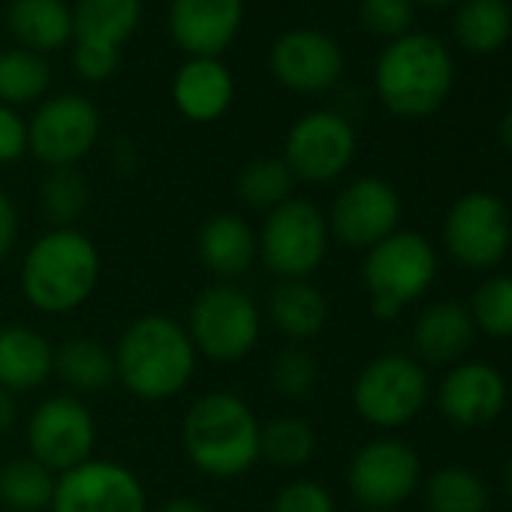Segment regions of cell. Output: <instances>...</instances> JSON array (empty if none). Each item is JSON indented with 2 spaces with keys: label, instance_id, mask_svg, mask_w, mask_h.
I'll return each instance as SVG.
<instances>
[{
  "label": "cell",
  "instance_id": "obj_1",
  "mask_svg": "<svg viewBox=\"0 0 512 512\" xmlns=\"http://www.w3.org/2000/svg\"><path fill=\"white\" fill-rule=\"evenodd\" d=\"M115 380L139 401H169L196 374V347L181 323L163 314L136 317L118 338Z\"/></svg>",
  "mask_w": 512,
  "mask_h": 512
},
{
  "label": "cell",
  "instance_id": "obj_2",
  "mask_svg": "<svg viewBox=\"0 0 512 512\" xmlns=\"http://www.w3.org/2000/svg\"><path fill=\"white\" fill-rule=\"evenodd\" d=\"M22 296L40 314L79 311L100 284V250L79 226L43 232L25 253Z\"/></svg>",
  "mask_w": 512,
  "mask_h": 512
},
{
  "label": "cell",
  "instance_id": "obj_3",
  "mask_svg": "<svg viewBox=\"0 0 512 512\" xmlns=\"http://www.w3.org/2000/svg\"><path fill=\"white\" fill-rule=\"evenodd\" d=\"M260 428L253 407L235 392L199 395L181 425L190 464L214 479H235L260 461Z\"/></svg>",
  "mask_w": 512,
  "mask_h": 512
},
{
  "label": "cell",
  "instance_id": "obj_4",
  "mask_svg": "<svg viewBox=\"0 0 512 512\" xmlns=\"http://www.w3.org/2000/svg\"><path fill=\"white\" fill-rule=\"evenodd\" d=\"M455 61L434 34H404L377 58L374 91L386 112L404 121L434 115L452 94Z\"/></svg>",
  "mask_w": 512,
  "mask_h": 512
},
{
  "label": "cell",
  "instance_id": "obj_5",
  "mask_svg": "<svg viewBox=\"0 0 512 512\" xmlns=\"http://www.w3.org/2000/svg\"><path fill=\"white\" fill-rule=\"evenodd\" d=\"M437 269L440 260L434 244L410 229H398L365 250L362 281L371 296V314L377 320H395L431 290Z\"/></svg>",
  "mask_w": 512,
  "mask_h": 512
},
{
  "label": "cell",
  "instance_id": "obj_6",
  "mask_svg": "<svg viewBox=\"0 0 512 512\" xmlns=\"http://www.w3.org/2000/svg\"><path fill=\"white\" fill-rule=\"evenodd\" d=\"M184 329L196 347V356L232 365L247 359L260 344L263 311L238 284L214 281L190 302Z\"/></svg>",
  "mask_w": 512,
  "mask_h": 512
},
{
  "label": "cell",
  "instance_id": "obj_7",
  "mask_svg": "<svg viewBox=\"0 0 512 512\" xmlns=\"http://www.w3.org/2000/svg\"><path fill=\"white\" fill-rule=\"evenodd\" d=\"M329 220L308 199L272 208L256 232V260L278 281H308L329 253Z\"/></svg>",
  "mask_w": 512,
  "mask_h": 512
},
{
  "label": "cell",
  "instance_id": "obj_8",
  "mask_svg": "<svg viewBox=\"0 0 512 512\" xmlns=\"http://www.w3.org/2000/svg\"><path fill=\"white\" fill-rule=\"evenodd\" d=\"M428 374L419 359L386 353L371 359L353 383V407L362 422L392 431L413 422L428 401Z\"/></svg>",
  "mask_w": 512,
  "mask_h": 512
},
{
  "label": "cell",
  "instance_id": "obj_9",
  "mask_svg": "<svg viewBox=\"0 0 512 512\" xmlns=\"http://www.w3.org/2000/svg\"><path fill=\"white\" fill-rule=\"evenodd\" d=\"M440 238L461 269L488 272L506 260L512 247V214L494 193L470 190L449 205Z\"/></svg>",
  "mask_w": 512,
  "mask_h": 512
},
{
  "label": "cell",
  "instance_id": "obj_10",
  "mask_svg": "<svg viewBox=\"0 0 512 512\" xmlns=\"http://www.w3.org/2000/svg\"><path fill=\"white\" fill-rule=\"evenodd\" d=\"M97 419L79 395H49L28 419V455L55 476L94 458Z\"/></svg>",
  "mask_w": 512,
  "mask_h": 512
},
{
  "label": "cell",
  "instance_id": "obj_11",
  "mask_svg": "<svg viewBox=\"0 0 512 512\" xmlns=\"http://www.w3.org/2000/svg\"><path fill=\"white\" fill-rule=\"evenodd\" d=\"M422 485L419 452L398 437H377L356 449L347 488L365 509H395Z\"/></svg>",
  "mask_w": 512,
  "mask_h": 512
},
{
  "label": "cell",
  "instance_id": "obj_12",
  "mask_svg": "<svg viewBox=\"0 0 512 512\" xmlns=\"http://www.w3.org/2000/svg\"><path fill=\"white\" fill-rule=\"evenodd\" d=\"M356 157L353 124L332 109H317L302 115L284 142V163L296 181L329 184L341 178Z\"/></svg>",
  "mask_w": 512,
  "mask_h": 512
},
{
  "label": "cell",
  "instance_id": "obj_13",
  "mask_svg": "<svg viewBox=\"0 0 512 512\" xmlns=\"http://www.w3.org/2000/svg\"><path fill=\"white\" fill-rule=\"evenodd\" d=\"M100 139V112L82 94L49 97L28 124V151L49 169L79 166Z\"/></svg>",
  "mask_w": 512,
  "mask_h": 512
},
{
  "label": "cell",
  "instance_id": "obj_14",
  "mask_svg": "<svg viewBox=\"0 0 512 512\" xmlns=\"http://www.w3.org/2000/svg\"><path fill=\"white\" fill-rule=\"evenodd\" d=\"M52 512H148L139 476L109 458H91L58 476Z\"/></svg>",
  "mask_w": 512,
  "mask_h": 512
},
{
  "label": "cell",
  "instance_id": "obj_15",
  "mask_svg": "<svg viewBox=\"0 0 512 512\" xmlns=\"http://www.w3.org/2000/svg\"><path fill=\"white\" fill-rule=\"evenodd\" d=\"M326 220L332 238H338L344 247L371 250L374 244L398 232L401 196L389 181L377 175H362L335 196Z\"/></svg>",
  "mask_w": 512,
  "mask_h": 512
},
{
  "label": "cell",
  "instance_id": "obj_16",
  "mask_svg": "<svg viewBox=\"0 0 512 512\" xmlns=\"http://www.w3.org/2000/svg\"><path fill=\"white\" fill-rule=\"evenodd\" d=\"M269 67L275 79L293 94H326L344 76L341 46L314 28H296L275 40L269 52Z\"/></svg>",
  "mask_w": 512,
  "mask_h": 512
},
{
  "label": "cell",
  "instance_id": "obj_17",
  "mask_svg": "<svg viewBox=\"0 0 512 512\" xmlns=\"http://www.w3.org/2000/svg\"><path fill=\"white\" fill-rule=\"evenodd\" d=\"M509 398L506 377L482 359L455 362L437 386V407L443 419L458 428H482L494 422Z\"/></svg>",
  "mask_w": 512,
  "mask_h": 512
},
{
  "label": "cell",
  "instance_id": "obj_18",
  "mask_svg": "<svg viewBox=\"0 0 512 512\" xmlns=\"http://www.w3.org/2000/svg\"><path fill=\"white\" fill-rule=\"evenodd\" d=\"M244 25V0H172L169 34L190 58H220Z\"/></svg>",
  "mask_w": 512,
  "mask_h": 512
},
{
  "label": "cell",
  "instance_id": "obj_19",
  "mask_svg": "<svg viewBox=\"0 0 512 512\" xmlns=\"http://www.w3.org/2000/svg\"><path fill=\"white\" fill-rule=\"evenodd\" d=\"M196 250L214 281L235 284L256 263V232L241 214L220 211L199 226Z\"/></svg>",
  "mask_w": 512,
  "mask_h": 512
},
{
  "label": "cell",
  "instance_id": "obj_20",
  "mask_svg": "<svg viewBox=\"0 0 512 512\" xmlns=\"http://www.w3.org/2000/svg\"><path fill=\"white\" fill-rule=\"evenodd\" d=\"M235 82L220 58H190L172 79V100L187 121L211 124L232 106Z\"/></svg>",
  "mask_w": 512,
  "mask_h": 512
},
{
  "label": "cell",
  "instance_id": "obj_21",
  "mask_svg": "<svg viewBox=\"0 0 512 512\" xmlns=\"http://www.w3.org/2000/svg\"><path fill=\"white\" fill-rule=\"evenodd\" d=\"M476 338L473 317L461 302H434L413 323V350L425 365H455Z\"/></svg>",
  "mask_w": 512,
  "mask_h": 512
},
{
  "label": "cell",
  "instance_id": "obj_22",
  "mask_svg": "<svg viewBox=\"0 0 512 512\" xmlns=\"http://www.w3.org/2000/svg\"><path fill=\"white\" fill-rule=\"evenodd\" d=\"M55 374V347L31 326L0 329V389L10 395L37 392Z\"/></svg>",
  "mask_w": 512,
  "mask_h": 512
},
{
  "label": "cell",
  "instance_id": "obj_23",
  "mask_svg": "<svg viewBox=\"0 0 512 512\" xmlns=\"http://www.w3.org/2000/svg\"><path fill=\"white\" fill-rule=\"evenodd\" d=\"M266 311L269 323L293 344L317 338L329 323V302L311 281H278Z\"/></svg>",
  "mask_w": 512,
  "mask_h": 512
},
{
  "label": "cell",
  "instance_id": "obj_24",
  "mask_svg": "<svg viewBox=\"0 0 512 512\" xmlns=\"http://www.w3.org/2000/svg\"><path fill=\"white\" fill-rule=\"evenodd\" d=\"M7 25L19 46L37 55L58 52L73 40V10L64 0H13Z\"/></svg>",
  "mask_w": 512,
  "mask_h": 512
},
{
  "label": "cell",
  "instance_id": "obj_25",
  "mask_svg": "<svg viewBox=\"0 0 512 512\" xmlns=\"http://www.w3.org/2000/svg\"><path fill=\"white\" fill-rule=\"evenodd\" d=\"M55 377L79 398L103 392L115 383V356L88 335L67 338L55 347Z\"/></svg>",
  "mask_w": 512,
  "mask_h": 512
},
{
  "label": "cell",
  "instance_id": "obj_26",
  "mask_svg": "<svg viewBox=\"0 0 512 512\" xmlns=\"http://www.w3.org/2000/svg\"><path fill=\"white\" fill-rule=\"evenodd\" d=\"M452 34L473 55H494L512 37V7L506 0H458Z\"/></svg>",
  "mask_w": 512,
  "mask_h": 512
},
{
  "label": "cell",
  "instance_id": "obj_27",
  "mask_svg": "<svg viewBox=\"0 0 512 512\" xmlns=\"http://www.w3.org/2000/svg\"><path fill=\"white\" fill-rule=\"evenodd\" d=\"M142 19V0H79L73 10V37L121 49Z\"/></svg>",
  "mask_w": 512,
  "mask_h": 512
},
{
  "label": "cell",
  "instance_id": "obj_28",
  "mask_svg": "<svg viewBox=\"0 0 512 512\" xmlns=\"http://www.w3.org/2000/svg\"><path fill=\"white\" fill-rule=\"evenodd\" d=\"M58 476L31 455L10 458L0 467V503L10 512H46L55 497Z\"/></svg>",
  "mask_w": 512,
  "mask_h": 512
},
{
  "label": "cell",
  "instance_id": "obj_29",
  "mask_svg": "<svg viewBox=\"0 0 512 512\" xmlns=\"http://www.w3.org/2000/svg\"><path fill=\"white\" fill-rule=\"evenodd\" d=\"M52 88V64L46 55L31 49H10L0 52V103L4 106H28L49 94Z\"/></svg>",
  "mask_w": 512,
  "mask_h": 512
},
{
  "label": "cell",
  "instance_id": "obj_30",
  "mask_svg": "<svg viewBox=\"0 0 512 512\" xmlns=\"http://www.w3.org/2000/svg\"><path fill=\"white\" fill-rule=\"evenodd\" d=\"M317 452V431L302 416H278L260 428V461L278 470L305 467Z\"/></svg>",
  "mask_w": 512,
  "mask_h": 512
},
{
  "label": "cell",
  "instance_id": "obj_31",
  "mask_svg": "<svg viewBox=\"0 0 512 512\" xmlns=\"http://www.w3.org/2000/svg\"><path fill=\"white\" fill-rule=\"evenodd\" d=\"M428 512H488L491 494L479 473L467 467H440L425 482Z\"/></svg>",
  "mask_w": 512,
  "mask_h": 512
},
{
  "label": "cell",
  "instance_id": "obj_32",
  "mask_svg": "<svg viewBox=\"0 0 512 512\" xmlns=\"http://www.w3.org/2000/svg\"><path fill=\"white\" fill-rule=\"evenodd\" d=\"M293 187H296V178L290 166L284 163V157H256L235 178L238 199L266 214L284 205L287 199H293Z\"/></svg>",
  "mask_w": 512,
  "mask_h": 512
},
{
  "label": "cell",
  "instance_id": "obj_33",
  "mask_svg": "<svg viewBox=\"0 0 512 512\" xmlns=\"http://www.w3.org/2000/svg\"><path fill=\"white\" fill-rule=\"evenodd\" d=\"M88 199H91V187L79 172V166L49 169L40 184V208L43 217L52 223V229L76 226V220L88 208Z\"/></svg>",
  "mask_w": 512,
  "mask_h": 512
},
{
  "label": "cell",
  "instance_id": "obj_34",
  "mask_svg": "<svg viewBox=\"0 0 512 512\" xmlns=\"http://www.w3.org/2000/svg\"><path fill=\"white\" fill-rule=\"evenodd\" d=\"M476 332L506 341L512 338V275L485 278L467 305Z\"/></svg>",
  "mask_w": 512,
  "mask_h": 512
},
{
  "label": "cell",
  "instance_id": "obj_35",
  "mask_svg": "<svg viewBox=\"0 0 512 512\" xmlns=\"http://www.w3.org/2000/svg\"><path fill=\"white\" fill-rule=\"evenodd\" d=\"M317 377H320L317 359L302 344L284 347L272 362V386L287 401H305L314 392Z\"/></svg>",
  "mask_w": 512,
  "mask_h": 512
},
{
  "label": "cell",
  "instance_id": "obj_36",
  "mask_svg": "<svg viewBox=\"0 0 512 512\" xmlns=\"http://www.w3.org/2000/svg\"><path fill=\"white\" fill-rule=\"evenodd\" d=\"M359 19L365 31H371L380 40H398L410 34L413 25V0H362Z\"/></svg>",
  "mask_w": 512,
  "mask_h": 512
},
{
  "label": "cell",
  "instance_id": "obj_37",
  "mask_svg": "<svg viewBox=\"0 0 512 512\" xmlns=\"http://www.w3.org/2000/svg\"><path fill=\"white\" fill-rule=\"evenodd\" d=\"M272 512H338V509L326 485L314 479H293L275 494Z\"/></svg>",
  "mask_w": 512,
  "mask_h": 512
},
{
  "label": "cell",
  "instance_id": "obj_38",
  "mask_svg": "<svg viewBox=\"0 0 512 512\" xmlns=\"http://www.w3.org/2000/svg\"><path fill=\"white\" fill-rule=\"evenodd\" d=\"M118 58H121V49H115V46L76 40V49H73V70H76L85 82H106V79L115 76Z\"/></svg>",
  "mask_w": 512,
  "mask_h": 512
},
{
  "label": "cell",
  "instance_id": "obj_39",
  "mask_svg": "<svg viewBox=\"0 0 512 512\" xmlns=\"http://www.w3.org/2000/svg\"><path fill=\"white\" fill-rule=\"evenodd\" d=\"M28 154V121L13 109L0 103V166L16 163Z\"/></svg>",
  "mask_w": 512,
  "mask_h": 512
},
{
  "label": "cell",
  "instance_id": "obj_40",
  "mask_svg": "<svg viewBox=\"0 0 512 512\" xmlns=\"http://www.w3.org/2000/svg\"><path fill=\"white\" fill-rule=\"evenodd\" d=\"M16 238H19V211L16 202L0 190V263L13 253Z\"/></svg>",
  "mask_w": 512,
  "mask_h": 512
},
{
  "label": "cell",
  "instance_id": "obj_41",
  "mask_svg": "<svg viewBox=\"0 0 512 512\" xmlns=\"http://www.w3.org/2000/svg\"><path fill=\"white\" fill-rule=\"evenodd\" d=\"M19 419V404L16 395H10L7 389H0V434H7Z\"/></svg>",
  "mask_w": 512,
  "mask_h": 512
},
{
  "label": "cell",
  "instance_id": "obj_42",
  "mask_svg": "<svg viewBox=\"0 0 512 512\" xmlns=\"http://www.w3.org/2000/svg\"><path fill=\"white\" fill-rule=\"evenodd\" d=\"M157 512H208L205 503H199L196 497H172L166 500Z\"/></svg>",
  "mask_w": 512,
  "mask_h": 512
},
{
  "label": "cell",
  "instance_id": "obj_43",
  "mask_svg": "<svg viewBox=\"0 0 512 512\" xmlns=\"http://www.w3.org/2000/svg\"><path fill=\"white\" fill-rule=\"evenodd\" d=\"M497 136H500V145L512 154V106L503 112L500 118V127H497Z\"/></svg>",
  "mask_w": 512,
  "mask_h": 512
},
{
  "label": "cell",
  "instance_id": "obj_44",
  "mask_svg": "<svg viewBox=\"0 0 512 512\" xmlns=\"http://www.w3.org/2000/svg\"><path fill=\"white\" fill-rule=\"evenodd\" d=\"M503 485H506V491L512 494V455L506 458V467H503Z\"/></svg>",
  "mask_w": 512,
  "mask_h": 512
},
{
  "label": "cell",
  "instance_id": "obj_45",
  "mask_svg": "<svg viewBox=\"0 0 512 512\" xmlns=\"http://www.w3.org/2000/svg\"><path fill=\"white\" fill-rule=\"evenodd\" d=\"M416 4H425V7H449V4H458V0H416Z\"/></svg>",
  "mask_w": 512,
  "mask_h": 512
},
{
  "label": "cell",
  "instance_id": "obj_46",
  "mask_svg": "<svg viewBox=\"0 0 512 512\" xmlns=\"http://www.w3.org/2000/svg\"><path fill=\"white\" fill-rule=\"evenodd\" d=\"M368 512H398V509H368Z\"/></svg>",
  "mask_w": 512,
  "mask_h": 512
}]
</instances>
